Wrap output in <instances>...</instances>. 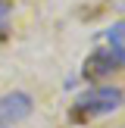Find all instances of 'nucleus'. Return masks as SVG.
<instances>
[{
    "label": "nucleus",
    "mask_w": 125,
    "mask_h": 128,
    "mask_svg": "<svg viewBox=\"0 0 125 128\" xmlns=\"http://www.w3.org/2000/svg\"><path fill=\"white\" fill-rule=\"evenodd\" d=\"M125 103V91L122 88H112V84H100V88H91V91L78 94L69 110V116L75 122H91L97 116H110L116 112L119 106Z\"/></svg>",
    "instance_id": "obj_1"
},
{
    "label": "nucleus",
    "mask_w": 125,
    "mask_h": 128,
    "mask_svg": "<svg viewBox=\"0 0 125 128\" xmlns=\"http://www.w3.org/2000/svg\"><path fill=\"white\" fill-rule=\"evenodd\" d=\"M119 66H125V50L122 47H97L91 56L84 60V78H91V81H103L106 75H112Z\"/></svg>",
    "instance_id": "obj_2"
},
{
    "label": "nucleus",
    "mask_w": 125,
    "mask_h": 128,
    "mask_svg": "<svg viewBox=\"0 0 125 128\" xmlns=\"http://www.w3.org/2000/svg\"><path fill=\"white\" fill-rule=\"evenodd\" d=\"M31 112H34V100L28 91H10L0 97V128L25 122Z\"/></svg>",
    "instance_id": "obj_3"
},
{
    "label": "nucleus",
    "mask_w": 125,
    "mask_h": 128,
    "mask_svg": "<svg viewBox=\"0 0 125 128\" xmlns=\"http://www.w3.org/2000/svg\"><path fill=\"white\" fill-rule=\"evenodd\" d=\"M103 38L110 41V47H122V50H125V19H119V22H112L110 28L103 31Z\"/></svg>",
    "instance_id": "obj_4"
},
{
    "label": "nucleus",
    "mask_w": 125,
    "mask_h": 128,
    "mask_svg": "<svg viewBox=\"0 0 125 128\" xmlns=\"http://www.w3.org/2000/svg\"><path fill=\"white\" fill-rule=\"evenodd\" d=\"M10 25V3H0V31Z\"/></svg>",
    "instance_id": "obj_5"
},
{
    "label": "nucleus",
    "mask_w": 125,
    "mask_h": 128,
    "mask_svg": "<svg viewBox=\"0 0 125 128\" xmlns=\"http://www.w3.org/2000/svg\"><path fill=\"white\" fill-rule=\"evenodd\" d=\"M0 3H10V0H0Z\"/></svg>",
    "instance_id": "obj_6"
}]
</instances>
